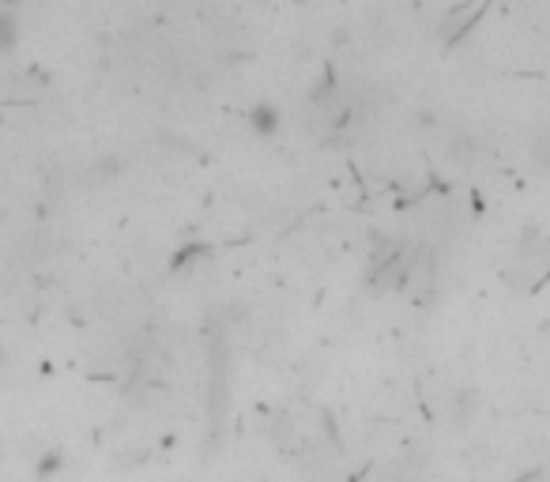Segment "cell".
<instances>
[{
	"label": "cell",
	"instance_id": "6da1fadb",
	"mask_svg": "<svg viewBox=\"0 0 550 482\" xmlns=\"http://www.w3.org/2000/svg\"><path fill=\"white\" fill-rule=\"evenodd\" d=\"M245 125L257 132V136H275V132H279V106L264 98V102H257L253 110L245 113Z\"/></svg>",
	"mask_w": 550,
	"mask_h": 482
},
{
	"label": "cell",
	"instance_id": "7a4b0ae2",
	"mask_svg": "<svg viewBox=\"0 0 550 482\" xmlns=\"http://www.w3.org/2000/svg\"><path fill=\"white\" fill-rule=\"evenodd\" d=\"M16 42H19V23L8 16V12H0V57H4V53H12Z\"/></svg>",
	"mask_w": 550,
	"mask_h": 482
}]
</instances>
